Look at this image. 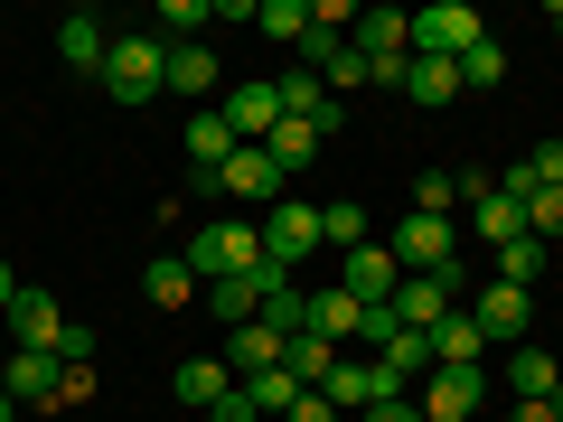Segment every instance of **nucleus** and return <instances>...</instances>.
I'll return each mask as SVG.
<instances>
[{"label": "nucleus", "instance_id": "nucleus-1", "mask_svg": "<svg viewBox=\"0 0 563 422\" xmlns=\"http://www.w3.org/2000/svg\"><path fill=\"white\" fill-rule=\"evenodd\" d=\"M103 95H122V103L169 95V38H151V29H122V38L103 47Z\"/></svg>", "mask_w": 563, "mask_h": 422}, {"label": "nucleus", "instance_id": "nucleus-2", "mask_svg": "<svg viewBox=\"0 0 563 422\" xmlns=\"http://www.w3.org/2000/svg\"><path fill=\"white\" fill-rule=\"evenodd\" d=\"M263 263H273L263 254V225H244V216H217L198 244H188V273L198 281H235V273H263Z\"/></svg>", "mask_w": 563, "mask_h": 422}, {"label": "nucleus", "instance_id": "nucleus-3", "mask_svg": "<svg viewBox=\"0 0 563 422\" xmlns=\"http://www.w3.org/2000/svg\"><path fill=\"white\" fill-rule=\"evenodd\" d=\"M488 29L470 0H432V10H413V57H470Z\"/></svg>", "mask_w": 563, "mask_h": 422}, {"label": "nucleus", "instance_id": "nucleus-4", "mask_svg": "<svg viewBox=\"0 0 563 422\" xmlns=\"http://www.w3.org/2000/svg\"><path fill=\"white\" fill-rule=\"evenodd\" d=\"M385 310H395L404 329H422V338H432V329H442L451 310H461V273H404Z\"/></svg>", "mask_w": 563, "mask_h": 422}, {"label": "nucleus", "instance_id": "nucleus-5", "mask_svg": "<svg viewBox=\"0 0 563 422\" xmlns=\"http://www.w3.org/2000/svg\"><path fill=\"white\" fill-rule=\"evenodd\" d=\"M395 263H404V273H461V235H451V216H404L395 225Z\"/></svg>", "mask_w": 563, "mask_h": 422}, {"label": "nucleus", "instance_id": "nucleus-6", "mask_svg": "<svg viewBox=\"0 0 563 422\" xmlns=\"http://www.w3.org/2000/svg\"><path fill=\"white\" fill-rule=\"evenodd\" d=\"M470 179V235L479 244H517L526 235V198H507L498 179H479V169H461Z\"/></svg>", "mask_w": 563, "mask_h": 422}, {"label": "nucleus", "instance_id": "nucleus-7", "mask_svg": "<svg viewBox=\"0 0 563 422\" xmlns=\"http://www.w3.org/2000/svg\"><path fill=\"white\" fill-rule=\"evenodd\" d=\"M263 254L291 273L301 254H320V207H301V198H273V216H263Z\"/></svg>", "mask_w": 563, "mask_h": 422}, {"label": "nucleus", "instance_id": "nucleus-8", "mask_svg": "<svg viewBox=\"0 0 563 422\" xmlns=\"http://www.w3.org/2000/svg\"><path fill=\"white\" fill-rule=\"evenodd\" d=\"M395 281H404L395 244H385V254H376V244H357V254H339V291H347V301H366V310H376V301H395Z\"/></svg>", "mask_w": 563, "mask_h": 422}, {"label": "nucleus", "instance_id": "nucleus-9", "mask_svg": "<svg viewBox=\"0 0 563 422\" xmlns=\"http://www.w3.org/2000/svg\"><path fill=\"white\" fill-rule=\"evenodd\" d=\"M273 95H282V113H291V122H310V132H320V141H329V132H339V122H347V103L329 95V85L310 76V66H291V76L273 85Z\"/></svg>", "mask_w": 563, "mask_h": 422}, {"label": "nucleus", "instance_id": "nucleus-10", "mask_svg": "<svg viewBox=\"0 0 563 422\" xmlns=\"http://www.w3.org/2000/svg\"><path fill=\"white\" fill-rule=\"evenodd\" d=\"M413 413L422 422H470V413H479V376H470V366H432Z\"/></svg>", "mask_w": 563, "mask_h": 422}, {"label": "nucleus", "instance_id": "nucleus-11", "mask_svg": "<svg viewBox=\"0 0 563 422\" xmlns=\"http://www.w3.org/2000/svg\"><path fill=\"white\" fill-rule=\"evenodd\" d=\"M461 310H470V320H479V329H488V347H517V329H526V320H536V301H526L517 281H488L479 301H461Z\"/></svg>", "mask_w": 563, "mask_h": 422}, {"label": "nucleus", "instance_id": "nucleus-12", "mask_svg": "<svg viewBox=\"0 0 563 422\" xmlns=\"http://www.w3.org/2000/svg\"><path fill=\"white\" fill-rule=\"evenodd\" d=\"M320 395H329V403H366V413H376V403H404V385L385 376L376 357H366V366H357V357H339V366H329V385H320Z\"/></svg>", "mask_w": 563, "mask_h": 422}, {"label": "nucleus", "instance_id": "nucleus-13", "mask_svg": "<svg viewBox=\"0 0 563 422\" xmlns=\"http://www.w3.org/2000/svg\"><path fill=\"white\" fill-rule=\"evenodd\" d=\"M217 113H225V132H235V141H254V151H263V141H273V122H282V95H273V85H235Z\"/></svg>", "mask_w": 563, "mask_h": 422}, {"label": "nucleus", "instance_id": "nucleus-14", "mask_svg": "<svg viewBox=\"0 0 563 422\" xmlns=\"http://www.w3.org/2000/svg\"><path fill=\"white\" fill-rule=\"evenodd\" d=\"M141 301H151V310H188V301H198L188 254H151V263H141Z\"/></svg>", "mask_w": 563, "mask_h": 422}, {"label": "nucleus", "instance_id": "nucleus-15", "mask_svg": "<svg viewBox=\"0 0 563 422\" xmlns=\"http://www.w3.org/2000/svg\"><path fill=\"white\" fill-rule=\"evenodd\" d=\"M282 329H263V320H244V329H225V366H235V385L244 376H263V366H282Z\"/></svg>", "mask_w": 563, "mask_h": 422}, {"label": "nucleus", "instance_id": "nucleus-16", "mask_svg": "<svg viewBox=\"0 0 563 422\" xmlns=\"http://www.w3.org/2000/svg\"><path fill=\"white\" fill-rule=\"evenodd\" d=\"M169 385H179V403H198V413L235 403V366H225V357H188V366H179Z\"/></svg>", "mask_w": 563, "mask_h": 422}, {"label": "nucleus", "instance_id": "nucleus-17", "mask_svg": "<svg viewBox=\"0 0 563 422\" xmlns=\"http://www.w3.org/2000/svg\"><path fill=\"white\" fill-rule=\"evenodd\" d=\"M217 188H225V198H282V169H273V151H254V141H244L235 160L217 169Z\"/></svg>", "mask_w": 563, "mask_h": 422}, {"label": "nucleus", "instance_id": "nucleus-18", "mask_svg": "<svg viewBox=\"0 0 563 422\" xmlns=\"http://www.w3.org/2000/svg\"><path fill=\"white\" fill-rule=\"evenodd\" d=\"M479 357H488V329L470 320V310H451V320L432 329V366H470V376H479Z\"/></svg>", "mask_w": 563, "mask_h": 422}, {"label": "nucleus", "instance_id": "nucleus-19", "mask_svg": "<svg viewBox=\"0 0 563 422\" xmlns=\"http://www.w3.org/2000/svg\"><path fill=\"white\" fill-rule=\"evenodd\" d=\"M103 47H113V38H103V20H95V10H66V20H57V57H66V66L103 76Z\"/></svg>", "mask_w": 563, "mask_h": 422}, {"label": "nucleus", "instance_id": "nucleus-20", "mask_svg": "<svg viewBox=\"0 0 563 422\" xmlns=\"http://www.w3.org/2000/svg\"><path fill=\"white\" fill-rule=\"evenodd\" d=\"M235 151H244V141L225 132V113H188V160H198V179H217Z\"/></svg>", "mask_w": 563, "mask_h": 422}, {"label": "nucleus", "instance_id": "nucleus-21", "mask_svg": "<svg viewBox=\"0 0 563 422\" xmlns=\"http://www.w3.org/2000/svg\"><path fill=\"white\" fill-rule=\"evenodd\" d=\"M554 385H563V366L544 357V347H507V395H517V403H544Z\"/></svg>", "mask_w": 563, "mask_h": 422}, {"label": "nucleus", "instance_id": "nucleus-22", "mask_svg": "<svg viewBox=\"0 0 563 422\" xmlns=\"http://www.w3.org/2000/svg\"><path fill=\"white\" fill-rule=\"evenodd\" d=\"M301 395H310V385L291 376V366H263V376H244V403H254L263 422H282V413H291V403H301Z\"/></svg>", "mask_w": 563, "mask_h": 422}, {"label": "nucleus", "instance_id": "nucleus-23", "mask_svg": "<svg viewBox=\"0 0 563 422\" xmlns=\"http://www.w3.org/2000/svg\"><path fill=\"white\" fill-rule=\"evenodd\" d=\"M404 95L413 103H461V57H413L404 66Z\"/></svg>", "mask_w": 563, "mask_h": 422}, {"label": "nucleus", "instance_id": "nucleus-24", "mask_svg": "<svg viewBox=\"0 0 563 422\" xmlns=\"http://www.w3.org/2000/svg\"><path fill=\"white\" fill-rule=\"evenodd\" d=\"M357 320H366V301H347V291L310 301V338H329V347H357Z\"/></svg>", "mask_w": 563, "mask_h": 422}, {"label": "nucleus", "instance_id": "nucleus-25", "mask_svg": "<svg viewBox=\"0 0 563 422\" xmlns=\"http://www.w3.org/2000/svg\"><path fill=\"white\" fill-rule=\"evenodd\" d=\"M57 376H66L57 357H38V347H20V357H10V403H57Z\"/></svg>", "mask_w": 563, "mask_h": 422}, {"label": "nucleus", "instance_id": "nucleus-26", "mask_svg": "<svg viewBox=\"0 0 563 422\" xmlns=\"http://www.w3.org/2000/svg\"><path fill=\"white\" fill-rule=\"evenodd\" d=\"M376 366H385V376H395V385H413V376H432V338H422V329H395V338L376 347Z\"/></svg>", "mask_w": 563, "mask_h": 422}, {"label": "nucleus", "instance_id": "nucleus-27", "mask_svg": "<svg viewBox=\"0 0 563 422\" xmlns=\"http://www.w3.org/2000/svg\"><path fill=\"white\" fill-rule=\"evenodd\" d=\"M263 151H273V169H282V179H291V169H310V160H320V132H310V122H291V113H282Z\"/></svg>", "mask_w": 563, "mask_h": 422}, {"label": "nucleus", "instance_id": "nucleus-28", "mask_svg": "<svg viewBox=\"0 0 563 422\" xmlns=\"http://www.w3.org/2000/svg\"><path fill=\"white\" fill-rule=\"evenodd\" d=\"M207 310H217L225 329H244V320H263V291H254V273H235V281H207Z\"/></svg>", "mask_w": 563, "mask_h": 422}, {"label": "nucleus", "instance_id": "nucleus-29", "mask_svg": "<svg viewBox=\"0 0 563 422\" xmlns=\"http://www.w3.org/2000/svg\"><path fill=\"white\" fill-rule=\"evenodd\" d=\"M169 95H217V57H207L198 38L169 47Z\"/></svg>", "mask_w": 563, "mask_h": 422}, {"label": "nucleus", "instance_id": "nucleus-30", "mask_svg": "<svg viewBox=\"0 0 563 422\" xmlns=\"http://www.w3.org/2000/svg\"><path fill=\"white\" fill-rule=\"evenodd\" d=\"M282 366H291V376H301L310 395H320V385H329V366H339V347H329V338H310V329H301V338L282 347Z\"/></svg>", "mask_w": 563, "mask_h": 422}, {"label": "nucleus", "instance_id": "nucleus-31", "mask_svg": "<svg viewBox=\"0 0 563 422\" xmlns=\"http://www.w3.org/2000/svg\"><path fill=\"white\" fill-rule=\"evenodd\" d=\"M254 29H263V38H282V47H301L310 0H254Z\"/></svg>", "mask_w": 563, "mask_h": 422}, {"label": "nucleus", "instance_id": "nucleus-32", "mask_svg": "<svg viewBox=\"0 0 563 422\" xmlns=\"http://www.w3.org/2000/svg\"><path fill=\"white\" fill-rule=\"evenodd\" d=\"M320 85H329V95H366V85H376V66L357 57V38H339V57L320 66Z\"/></svg>", "mask_w": 563, "mask_h": 422}, {"label": "nucleus", "instance_id": "nucleus-33", "mask_svg": "<svg viewBox=\"0 0 563 422\" xmlns=\"http://www.w3.org/2000/svg\"><path fill=\"white\" fill-rule=\"evenodd\" d=\"M488 85H507V47H498V38H479V47L461 57V95H488Z\"/></svg>", "mask_w": 563, "mask_h": 422}, {"label": "nucleus", "instance_id": "nucleus-34", "mask_svg": "<svg viewBox=\"0 0 563 422\" xmlns=\"http://www.w3.org/2000/svg\"><path fill=\"white\" fill-rule=\"evenodd\" d=\"M544 254H554V244H536V235H517V244H498V281H517V291H526V281L544 273Z\"/></svg>", "mask_w": 563, "mask_h": 422}, {"label": "nucleus", "instance_id": "nucleus-35", "mask_svg": "<svg viewBox=\"0 0 563 422\" xmlns=\"http://www.w3.org/2000/svg\"><path fill=\"white\" fill-rule=\"evenodd\" d=\"M526 235H536V244L563 235V188H526Z\"/></svg>", "mask_w": 563, "mask_h": 422}, {"label": "nucleus", "instance_id": "nucleus-36", "mask_svg": "<svg viewBox=\"0 0 563 422\" xmlns=\"http://www.w3.org/2000/svg\"><path fill=\"white\" fill-rule=\"evenodd\" d=\"M320 244H347V254H357L366 244V207H320Z\"/></svg>", "mask_w": 563, "mask_h": 422}, {"label": "nucleus", "instance_id": "nucleus-37", "mask_svg": "<svg viewBox=\"0 0 563 422\" xmlns=\"http://www.w3.org/2000/svg\"><path fill=\"white\" fill-rule=\"evenodd\" d=\"M217 10L207 0H161V29H169V47H188V29H207Z\"/></svg>", "mask_w": 563, "mask_h": 422}, {"label": "nucleus", "instance_id": "nucleus-38", "mask_svg": "<svg viewBox=\"0 0 563 422\" xmlns=\"http://www.w3.org/2000/svg\"><path fill=\"white\" fill-rule=\"evenodd\" d=\"M526 188H563V141H544L536 160H526Z\"/></svg>", "mask_w": 563, "mask_h": 422}, {"label": "nucleus", "instance_id": "nucleus-39", "mask_svg": "<svg viewBox=\"0 0 563 422\" xmlns=\"http://www.w3.org/2000/svg\"><path fill=\"white\" fill-rule=\"evenodd\" d=\"M57 403H95V366H66V376H57Z\"/></svg>", "mask_w": 563, "mask_h": 422}, {"label": "nucleus", "instance_id": "nucleus-40", "mask_svg": "<svg viewBox=\"0 0 563 422\" xmlns=\"http://www.w3.org/2000/svg\"><path fill=\"white\" fill-rule=\"evenodd\" d=\"M282 422H339V403H329V395H301V403H291Z\"/></svg>", "mask_w": 563, "mask_h": 422}, {"label": "nucleus", "instance_id": "nucleus-41", "mask_svg": "<svg viewBox=\"0 0 563 422\" xmlns=\"http://www.w3.org/2000/svg\"><path fill=\"white\" fill-rule=\"evenodd\" d=\"M507 422H554V403H507Z\"/></svg>", "mask_w": 563, "mask_h": 422}, {"label": "nucleus", "instance_id": "nucleus-42", "mask_svg": "<svg viewBox=\"0 0 563 422\" xmlns=\"http://www.w3.org/2000/svg\"><path fill=\"white\" fill-rule=\"evenodd\" d=\"M366 422H422V413H413V403H376V413H366Z\"/></svg>", "mask_w": 563, "mask_h": 422}, {"label": "nucleus", "instance_id": "nucleus-43", "mask_svg": "<svg viewBox=\"0 0 563 422\" xmlns=\"http://www.w3.org/2000/svg\"><path fill=\"white\" fill-rule=\"evenodd\" d=\"M10 301H20V281H10V263H0V310H10Z\"/></svg>", "mask_w": 563, "mask_h": 422}, {"label": "nucleus", "instance_id": "nucleus-44", "mask_svg": "<svg viewBox=\"0 0 563 422\" xmlns=\"http://www.w3.org/2000/svg\"><path fill=\"white\" fill-rule=\"evenodd\" d=\"M10 413H20V403H10V385H0V422H10Z\"/></svg>", "mask_w": 563, "mask_h": 422}, {"label": "nucleus", "instance_id": "nucleus-45", "mask_svg": "<svg viewBox=\"0 0 563 422\" xmlns=\"http://www.w3.org/2000/svg\"><path fill=\"white\" fill-rule=\"evenodd\" d=\"M544 403H554V422H563V385H554V395H544Z\"/></svg>", "mask_w": 563, "mask_h": 422}, {"label": "nucleus", "instance_id": "nucleus-46", "mask_svg": "<svg viewBox=\"0 0 563 422\" xmlns=\"http://www.w3.org/2000/svg\"><path fill=\"white\" fill-rule=\"evenodd\" d=\"M554 38H563V0H554Z\"/></svg>", "mask_w": 563, "mask_h": 422}]
</instances>
